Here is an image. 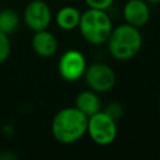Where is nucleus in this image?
<instances>
[{"label": "nucleus", "instance_id": "nucleus-1", "mask_svg": "<svg viewBox=\"0 0 160 160\" xmlns=\"http://www.w3.org/2000/svg\"><path fill=\"white\" fill-rule=\"evenodd\" d=\"M88 129V116L75 106L60 109L52 118L51 134L54 139L64 145L79 141Z\"/></svg>", "mask_w": 160, "mask_h": 160}, {"label": "nucleus", "instance_id": "nucleus-2", "mask_svg": "<svg viewBox=\"0 0 160 160\" xmlns=\"http://www.w3.org/2000/svg\"><path fill=\"white\" fill-rule=\"evenodd\" d=\"M106 44L108 50L114 59L126 61L136 56L140 51L142 46V35L139 28L124 22L112 28Z\"/></svg>", "mask_w": 160, "mask_h": 160}, {"label": "nucleus", "instance_id": "nucleus-3", "mask_svg": "<svg viewBox=\"0 0 160 160\" xmlns=\"http://www.w3.org/2000/svg\"><path fill=\"white\" fill-rule=\"evenodd\" d=\"M78 28L81 36L89 44L102 45L112 30V22L106 10L88 8V10L81 12Z\"/></svg>", "mask_w": 160, "mask_h": 160}, {"label": "nucleus", "instance_id": "nucleus-4", "mask_svg": "<svg viewBox=\"0 0 160 160\" xmlns=\"http://www.w3.org/2000/svg\"><path fill=\"white\" fill-rule=\"evenodd\" d=\"M86 134L95 144L108 146L112 144L118 136V124L102 110H100L88 118Z\"/></svg>", "mask_w": 160, "mask_h": 160}, {"label": "nucleus", "instance_id": "nucleus-5", "mask_svg": "<svg viewBox=\"0 0 160 160\" xmlns=\"http://www.w3.org/2000/svg\"><path fill=\"white\" fill-rule=\"evenodd\" d=\"M84 78L89 89L96 91L98 94L110 91L116 82L115 71L105 62H94L89 65L85 70Z\"/></svg>", "mask_w": 160, "mask_h": 160}, {"label": "nucleus", "instance_id": "nucleus-6", "mask_svg": "<svg viewBox=\"0 0 160 160\" xmlns=\"http://www.w3.org/2000/svg\"><path fill=\"white\" fill-rule=\"evenodd\" d=\"M86 68L88 62L84 54L76 49L66 50L58 62V71L60 76L69 82H74L84 78Z\"/></svg>", "mask_w": 160, "mask_h": 160}, {"label": "nucleus", "instance_id": "nucleus-7", "mask_svg": "<svg viewBox=\"0 0 160 160\" xmlns=\"http://www.w3.org/2000/svg\"><path fill=\"white\" fill-rule=\"evenodd\" d=\"M25 25L31 31H40L49 28L52 14L50 6L44 0H31L26 4L22 14Z\"/></svg>", "mask_w": 160, "mask_h": 160}, {"label": "nucleus", "instance_id": "nucleus-8", "mask_svg": "<svg viewBox=\"0 0 160 160\" xmlns=\"http://www.w3.org/2000/svg\"><path fill=\"white\" fill-rule=\"evenodd\" d=\"M122 16L125 22L141 28L150 19L149 2L145 0H128L122 9Z\"/></svg>", "mask_w": 160, "mask_h": 160}, {"label": "nucleus", "instance_id": "nucleus-9", "mask_svg": "<svg viewBox=\"0 0 160 160\" xmlns=\"http://www.w3.org/2000/svg\"><path fill=\"white\" fill-rule=\"evenodd\" d=\"M58 39L50 31L40 30L35 31L31 38V48L34 52L41 58H50L58 50Z\"/></svg>", "mask_w": 160, "mask_h": 160}, {"label": "nucleus", "instance_id": "nucleus-10", "mask_svg": "<svg viewBox=\"0 0 160 160\" xmlns=\"http://www.w3.org/2000/svg\"><path fill=\"white\" fill-rule=\"evenodd\" d=\"M75 108L88 118L101 110V100L99 94L91 89L80 91L75 98Z\"/></svg>", "mask_w": 160, "mask_h": 160}, {"label": "nucleus", "instance_id": "nucleus-11", "mask_svg": "<svg viewBox=\"0 0 160 160\" xmlns=\"http://www.w3.org/2000/svg\"><path fill=\"white\" fill-rule=\"evenodd\" d=\"M81 12L75 6H62L58 10L55 15V22L56 25L65 31H71L75 28L79 26Z\"/></svg>", "mask_w": 160, "mask_h": 160}, {"label": "nucleus", "instance_id": "nucleus-12", "mask_svg": "<svg viewBox=\"0 0 160 160\" xmlns=\"http://www.w3.org/2000/svg\"><path fill=\"white\" fill-rule=\"evenodd\" d=\"M20 25V16L19 14L11 8L0 9V31L11 35L14 34Z\"/></svg>", "mask_w": 160, "mask_h": 160}, {"label": "nucleus", "instance_id": "nucleus-13", "mask_svg": "<svg viewBox=\"0 0 160 160\" xmlns=\"http://www.w3.org/2000/svg\"><path fill=\"white\" fill-rule=\"evenodd\" d=\"M11 52V44L9 40V35L0 31V64L5 62Z\"/></svg>", "mask_w": 160, "mask_h": 160}, {"label": "nucleus", "instance_id": "nucleus-14", "mask_svg": "<svg viewBox=\"0 0 160 160\" xmlns=\"http://www.w3.org/2000/svg\"><path fill=\"white\" fill-rule=\"evenodd\" d=\"M102 111H104L106 115H109L112 120H115L116 122L121 119V116H122V114H124V109H122L121 104H119L118 101H112V102L108 104L106 108H105Z\"/></svg>", "mask_w": 160, "mask_h": 160}, {"label": "nucleus", "instance_id": "nucleus-15", "mask_svg": "<svg viewBox=\"0 0 160 160\" xmlns=\"http://www.w3.org/2000/svg\"><path fill=\"white\" fill-rule=\"evenodd\" d=\"M84 1L88 5V8L98 9V10H108L114 2V0H84Z\"/></svg>", "mask_w": 160, "mask_h": 160}, {"label": "nucleus", "instance_id": "nucleus-16", "mask_svg": "<svg viewBox=\"0 0 160 160\" xmlns=\"http://www.w3.org/2000/svg\"><path fill=\"white\" fill-rule=\"evenodd\" d=\"M145 1H148L150 4H160V0H145Z\"/></svg>", "mask_w": 160, "mask_h": 160}, {"label": "nucleus", "instance_id": "nucleus-17", "mask_svg": "<svg viewBox=\"0 0 160 160\" xmlns=\"http://www.w3.org/2000/svg\"><path fill=\"white\" fill-rule=\"evenodd\" d=\"M159 109H160V100H159Z\"/></svg>", "mask_w": 160, "mask_h": 160}]
</instances>
